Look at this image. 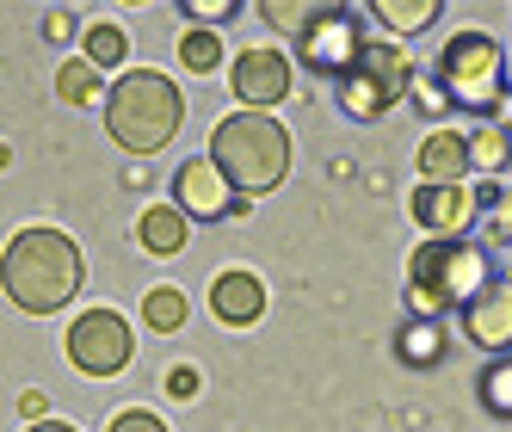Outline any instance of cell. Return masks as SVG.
Instances as JSON below:
<instances>
[{
	"mask_svg": "<svg viewBox=\"0 0 512 432\" xmlns=\"http://www.w3.org/2000/svg\"><path fill=\"white\" fill-rule=\"evenodd\" d=\"M25 432H75L68 420H38V426H25Z\"/></svg>",
	"mask_w": 512,
	"mask_h": 432,
	"instance_id": "cell-31",
	"label": "cell"
},
{
	"mask_svg": "<svg viewBox=\"0 0 512 432\" xmlns=\"http://www.w3.org/2000/svg\"><path fill=\"white\" fill-rule=\"evenodd\" d=\"M136 235H142L149 254H179V247L192 241V223L173 204H149V210H142V223H136Z\"/></svg>",
	"mask_w": 512,
	"mask_h": 432,
	"instance_id": "cell-16",
	"label": "cell"
},
{
	"mask_svg": "<svg viewBox=\"0 0 512 432\" xmlns=\"http://www.w3.org/2000/svg\"><path fill=\"white\" fill-rule=\"evenodd\" d=\"M247 198L229 186L223 173H216V161L210 155H198V161H186L173 173V210L186 216V223H216V216H235Z\"/></svg>",
	"mask_w": 512,
	"mask_h": 432,
	"instance_id": "cell-8",
	"label": "cell"
},
{
	"mask_svg": "<svg viewBox=\"0 0 512 432\" xmlns=\"http://www.w3.org/2000/svg\"><path fill=\"white\" fill-rule=\"evenodd\" d=\"M364 50H371V38H364V25H358L352 7H315V19L303 25V38H297V62L315 68V75H327L334 87L364 62Z\"/></svg>",
	"mask_w": 512,
	"mask_h": 432,
	"instance_id": "cell-6",
	"label": "cell"
},
{
	"mask_svg": "<svg viewBox=\"0 0 512 432\" xmlns=\"http://www.w3.org/2000/svg\"><path fill=\"white\" fill-rule=\"evenodd\" d=\"M408 93H414V105H420V112H445V105H451V99H445V87H432V81L420 75V68H414V81H408Z\"/></svg>",
	"mask_w": 512,
	"mask_h": 432,
	"instance_id": "cell-28",
	"label": "cell"
},
{
	"mask_svg": "<svg viewBox=\"0 0 512 432\" xmlns=\"http://www.w3.org/2000/svg\"><path fill=\"white\" fill-rule=\"evenodd\" d=\"M475 402L494 420H512V358H488L482 377H475Z\"/></svg>",
	"mask_w": 512,
	"mask_h": 432,
	"instance_id": "cell-18",
	"label": "cell"
},
{
	"mask_svg": "<svg viewBox=\"0 0 512 432\" xmlns=\"http://www.w3.org/2000/svg\"><path fill=\"white\" fill-rule=\"evenodd\" d=\"M179 124H186V93H179L161 68H124V75L105 87V130H112L118 149L155 155L179 136Z\"/></svg>",
	"mask_w": 512,
	"mask_h": 432,
	"instance_id": "cell-3",
	"label": "cell"
},
{
	"mask_svg": "<svg viewBox=\"0 0 512 432\" xmlns=\"http://www.w3.org/2000/svg\"><path fill=\"white\" fill-rule=\"evenodd\" d=\"M500 118H506V124H512V99H506V105H500Z\"/></svg>",
	"mask_w": 512,
	"mask_h": 432,
	"instance_id": "cell-32",
	"label": "cell"
},
{
	"mask_svg": "<svg viewBox=\"0 0 512 432\" xmlns=\"http://www.w3.org/2000/svg\"><path fill=\"white\" fill-rule=\"evenodd\" d=\"M500 272H494V254L482 241H420L408 254V321H445L457 309H469L475 297L488 291Z\"/></svg>",
	"mask_w": 512,
	"mask_h": 432,
	"instance_id": "cell-1",
	"label": "cell"
},
{
	"mask_svg": "<svg viewBox=\"0 0 512 432\" xmlns=\"http://www.w3.org/2000/svg\"><path fill=\"white\" fill-rule=\"evenodd\" d=\"M130 352H136V334L118 309H87L68 328V365L87 377H118L130 365Z\"/></svg>",
	"mask_w": 512,
	"mask_h": 432,
	"instance_id": "cell-7",
	"label": "cell"
},
{
	"mask_svg": "<svg viewBox=\"0 0 512 432\" xmlns=\"http://www.w3.org/2000/svg\"><path fill=\"white\" fill-rule=\"evenodd\" d=\"M438 87H445V99L463 105V112L500 118V105H506V50L488 38V31H457V38L438 50Z\"/></svg>",
	"mask_w": 512,
	"mask_h": 432,
	"instance_id": "cell-5",
	"label": "cell"
},
{
	"mask_svg": "<svg viewBox=\"0 0 512 432\" xmlns=\"http://www.w3.org/2000/svg\"><path fill=\"white\" fill-rule=\"evenodd\" d=\"M124 56H130V31H118V25H87V62L99 68H118L124 75Z\"/></svg>",
	"mask_w": 512,
	"mask_h": 432,
	"instance_id": "cell-21",
	"label": "cell"
},
{
	"mask_svg": "<svg viewBox=\"0 0 512 432\" xmlns=\"http://www.w3.org/2000/svg\"><path fill=\"white\" fill-rule=\"evenodd\" d=\"M266 19H272V25H284V31H297V38H303V25L315 19V7H297V0H272V7H266Z\"/></svg>",
	"mask_w": 512,
	"mask_h": 432,
	"instance_id": "cell-27",
	"label": "cell"
},
{
	"mask_svg": "<svg viewBox=\"0 0 512 432\" xmlns=\"http://www.w3.org/2000/svg\"><path fill=\"white\" fill-rule=\"evenodd\" d=\"M0 284L25 315H56L87 284V260L62 229H19L0 247Z\"/></svg>",
	"mask_w": 512,
	"mask_h": 432,
	"instance_id": "cell-2",
	"label": "cell"
},
{
	"mask_svg": "<svg viewBox=\"0 0 512 432\" xmlns=\"http://www.w3.org/2000/svg\"><path fill=\"white\" fill-rule=\"evenodd\" d=\"M142 321H149L155 334H179V328H186V291H173V284L149 291V297H142Z\"/></svg>",
	"mask_w": 512,
	"mask_h": 432,
	"instance_id": "cell-20",
	"label": "cell"
},
{
	"mask_svg": "<svg viewBox=\"0 0 512 432\" xmlns=\"http://www.w3.org/2000/svg\"><path fill=\"white\" fill-rule=\"evenodd\" d=\"M75 31H81V19H75V13H44V38H50V44H68Z\"/></svg>",
	"mask_w": 512,
	"mask_h": 432,
	"instance_id": "cell-29",
	"label": "cell"
},
{
	"mask_svg": "<svg viewBox=\"0 0 512 432\" xmlns=\"http://www.w3.org/2000/svg\"><path fill=\"white\" fill-rule=\"evenodd\" d=\"M229 87L241 99V112H272V105L290 93V56L272 44H253L229 62Z\"/></svg>",
	"mask_w": 512,
	"mask_h": 432,
	"instance_id": "cell-9",
	"label": "cell"
},
{
	"mask_svg": "<svg viewBox=\"0 0 512 432\" xmlns=\"http://www.w3.org/2000/svg\"><path fill=\"white\" fill-rule=\"evenodd\" d=\"M457 328L469 346H482L488 358H506L512 352V278H494L469 309H457Z\"/></svg>",
	"mask_w": 512,
	"mask_h": 432,
	"instance_id": "cell-10",
	"label": "cell"
},
{
	"mask_svg": "<svg viewBox=\"0 0 512 432\" xmlns=\"http://www.w3.org/2000/svg\"><path fill=\"white\" fill-rule=\"evenodd\" d=\"M210 161H216V173H223L241 198H260V192L284 186L290 136H284V124L272 112H229V118H216V130H210Z\"/></svg>",
	"mask_w": 512,
	"mask_h": 432,
	"instance_id": "cell-4",
	"label": "cell"
},
{
	"mask_svg": "<svg viewBox=\"0 0 512 432\" xmlns=\"http://www.w3.org/2000/svg\"><path fill=\"white\" fill-rule=\"evenodd\" d=\"M469 173V136L463 130H432L420 142V179L426 186H463Z\"/></svg>",
	"mask_w": 512,
	"mask_h": 432,
	"instance_id": "cell-13",
	"label": "cell"
},
{
	"mask_svg": "<svg viewBox=\"0 0 512 432\" xmlns=\"http://www.w3.org/2000/svg\"><path fill=\"white\" fill-rule=\"evenodd\" d=\"M241 13V0H186V19L198 25V31H210V25H229Z\"/></svg>",
	"mask_w": 512,
	"mask_h": 432,
	"instance_id": "cell-25",
	"label": "cell"
},
{
	"mask_svg": "<svg viewBox=\"0 0 512 432\" xmlns=\"http://www.w3.org/2000/svg\"><path fill=\"white\" fill-rule=\"evenodd\" d=\"M482 229L494 241H512V186H488L482 192Z\"/></svg>",
	"mask_w": 512,
	"mask_h": 432,
	"instance_id": "cell-24",
	"label": "cell"
},
{
	"mask_svg": "<svg viewBox=\"0 0 512 432\" xmlns=\"http://www.w3.org/2000/svg\"><path fill=\"white\" fill-rule=\"evenodd\" d=\"M167 389L179 395V402H192V395H198V365H173L167 371Z\"/></svg>",
	"mask_w": 512,
	"mask_h": 432,
	"instance_id": "cell-30",
	"label": "cell"
},
{
	"mask_svg": "<svg viewBox=\"0 0 512 432\" xmlns=\"http://www.w3.org/2000/svg\"><path fill=\"white\" fill-rule=\"evenodd\" d=\"M56 93L68 99V105H93V99H105V87H99V68L81 56V62H62L56 68Z\"/></svg>",
	"mask_w": 512,
	"mask_h": 432,
	"instance_id": "cell-23",
	"label": "cell"
},
{
	"mask_svg": "<svg viewBox=\"0 0 512 432\" xmlns=\"http://www.w3.org/2000/svg\"><path fill=\"white\" fill-rule=\"evenodd\" d=\"M210 315L223 321V328H253V321L266 315V284L253 272H241V266L210 278Z\"/></svg>",
	"mask_w": 512,
	"mask_h": 432,
	"instance_id": "cell-12",
	"label": "cell"
},
{
	"mask_svg": "<svg viewBox=\"0 0 512 432\" xmlns=\"http://www.w3.org/2000/svg\"><path fill=\"white\" fill-rule=\"evenodd\" d=\"M334 93H340V112H346V118H358V124H364V118H383L389 105L401 99L395 87H383V81L371 75V68H352V75H346Z\"/></svg>",
	"mask_w": 512,
	"mask_h": 432,
	"instance_id": "cell-15",
	"label": "cell"
},
{
	"mask_svg": "<svg viewBox=\"0 0 512 432\" xmlns=\"http://www.w3.org/2000/svg\"><path fill=\"white\" fill-rule=\"evenodd\" d=\"M216 62H223V31H186L179 38V68L186 75H216Z\"/></svg>",
	"mask_w": 512,
	"mask_h": 432,
	"instance_id": "cell-22",
	"label": "cell"
},
{
	"mask_svg": "<svg viewBox=\"0 0 512 432\" xmlns=\"http://www.w3.org/2000/svg\"><path fill=\"white\" fill-rule=\"evenodd\" d=\"M105 432H173V426H167L161 414H149V408H124V414H118L112 426H105Z\"/></svg>",
	"mask_w": 512,
	"mask_h": 432,
	"instance_id": "cell-26",
	"label": "cell"
},
{
	"mask_svg": "<svg viewBox=\"0 0 512 432\" xmlns=\"http://www.w3.org/2000/svg\"><path fill=\"white\" fill-rule=\"evenodd\" d=\"M506 161H512V136L500 124H482L469 136V173H506Z\"/></svg>",
	"mask_w": 512,
	"mask_h": 432,
	"instance_id": "cell-19",
	"label": "cell"
},
{
	"mask_svg": "<svg viewBox=\"0 0 512 432\" xmlns=\"http://www.w3.org/2000/svg\"><path fill=\"white\" fill-rule=\"evenodd\" d=\"M395 358L414 371H438L451 358V328L445 321H401L395 328Z\"/></svg>",
	"mask_w": 512,
	"mask_h": 432,
	"instance_id": "cell-14",
	"label": "cell"
},
{
	"mask_svg": "<svg viewBox=\"0 0 512 432\" xmlns=\"http://www.w3.org/2000/svg\"><path fill=\"white\" fill-rule=\"evenodd\" d=\"M371 19L389 25L395 38H420V31L438 19V0H371Z\"/></svg>",
	"mask_w": 512,
	"mask_h": 432,
	"instance_id": "cell-17",
	"label": "cell"
},
{
	"mask_svg": "<svg viewBox=\"0 0 512 432\" xmlns=\"http://www.w3.org/2000/svg\"><path fill=\"white\" fill-rule=\"evenodd\" d=\"M482 216V198L463 186H420L414 192V223L426 229V241H463V229Z\"/></svg>",
	"mask_w": 512,
	"mask_h": 432,
	"instance_id": "cell-11",
	"label": "cell"
},
{
	"mask_svg": "<svg viewBox=\"0 0 512 432\" xmlns=\"http://www.w3.org/2000/svg\"><path fill=\"white\" fill-rule=\"evenodd\" d=\"M506 75H512V62H506Z\"/></svg>",
	"mask_w": 512,
	"mask_h": 432,
	"instance_id": "cell-33",
	"label": "cell"
}]
</instances>
